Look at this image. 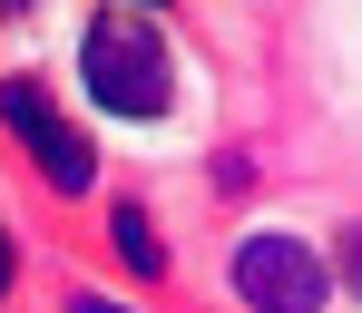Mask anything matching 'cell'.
Instances as JSON below:
<instances>
[{
    "label": "cell",
    "mask_w": 362,
    "mask_h": 313,
    "mask_svg": "<svg viewBox=\"0 0 362 313\" xmlns=\"http://www.w3.org/2000/svg\"><path fill=\"white\" fill-rule=\"evenodd\" d=\"M78 78H88L98 108L157 118V108H167V40H157V20H147V10H98L88 40H78Z\"/></svg>",
    "instance_id": "cell-1"
},
{
    "label": "cell",
    "mask_w": 362,
    "mask_h": 313,
    "mask_svg": "<svg viewBox=\"0 0 362 313\" xmlns=\"http://www.w3.org/2000/svg\"><path fill=\"white\" fill-rule=\"evenodd\" d=\"M0 127H10V137L40 157V177H49L59 196H78V187H88V137H78V127L49 108V88H40L30 69H10V78H0Z\"/></svg>",
    "instance_id": "cell-3"
},
{
    "label": "cell",
    "mask_w": 362,
    "mask_h": 313,
    "mask_svg": "<svg viewBox=\"0 0 362 313\" xmlns=\"http://www.w3.org/2000/svg\"><path fill=\"white\" fill-rule=\"evenodd\" d=\"M137 10H147V0H137Z\"/></svg>",
    "instance_id": "cell-9"
},
{
    "label": "cell",
    "mask_w": 362,
    "mask_h": 313,
    "mask_svg": "<svg viewBox=\"0 0 362 313\" xmlns=\"http://www.w3.org/2000/svg\"><path fill=\"white\" fill-rule=\"evenodd\" d=\"M0 10H30V0H0Z\"/></svg>",
    "instance_id": "cell-8"
},
{
    "label": "cell",
    "mask_w": 362,
    "mask_h": 313,
    "mask_svg": "<svg viewBox=\"0 0 362 313\" xmlns=\"http://www.w3.org/2000/svg\"><path fill=\"white\" fill-rule=\"evenodd\" d=\"M235 294H245V313H323V254L303 245V235H245L235 245Z\"/></svg>",
    "instance_id": "cell-2"
},
{
    "label": "cell",
    "mask_w": 362,
    "mask_h": 313,
    "mask_svg": "<svg viewBox=\"0 0 362 313\" xmlns=\"http://www.w3.org/2000/svg\"><path fill=\"white\" fill-rule=\"evenodd\" d=\"M343 274H353V294H362V225H343Z\"/></svg>",
    "instance_id": "cell-5"
},
{
    "label": "cell",
    "mask_w": 362,
    "mask_h": 313,
    "mask_svg": "<svg viewBox=\"0 0 362 313\" xmlns=\"http://www.w3.org/2000/svg\"><path fill=\"white\" fill-rule=\"evenodd\" d=\"M69 313H118V304H108V294H69Z\"/></svg>",
    "instance_id": "cell-6"
},
{
    "label": "cell",
    "mask_w": 362,
    "mask_h": 313,
    "mask_svg": "<svg viewBox=\"0 0 362 313\" xmlns=\"http://www.w3.org/2000/svg\"><path fill=\"white\" fill-rule=\"evenodd\" d=\"M0 294H10V235H0Z\"/></svg>",
    "instance_id": "cell-7"
},
{
    "label": "cell",
    "mask_w": 362,
    "mask_h": 313,
    "mask_svg": "<svg viewBox=\"0 0 362 313\" xmlns=\"http://www.w3.org/2000/svg\"><path fill=\"white\" fill-rule=\"evenodd\" d=\"M108 235H118V254H127V274H167V254H157V225H147L137 206H118V215H108Z\"/></svg>",
    "instance_id": "cell-4"
}]
</instances>
